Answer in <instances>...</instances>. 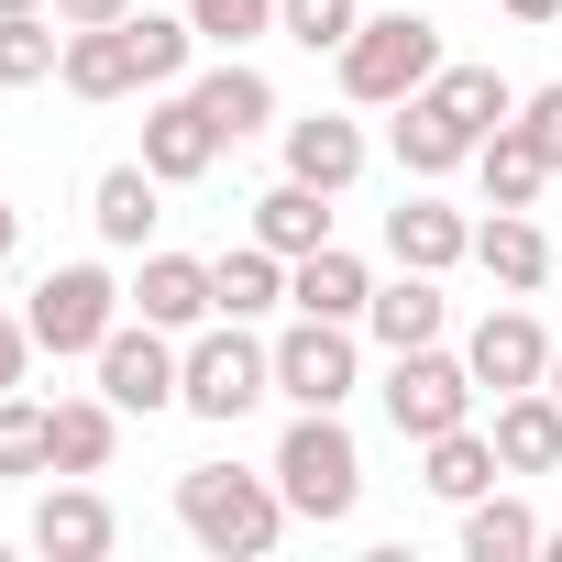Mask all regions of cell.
<instances>
[{
  "instance_id": "30",
  "label": "cell",
  "mask_w": 562,
  "mask_h": 562,
  "mask_svg": "<svg viewBox=\"0 0 562 562\" xmlns=\"http://www.w3.org/2000/svg\"><path fill=\"white\" fill-rule=\"evenodd\" d=\"M463 155H474V144H463V133H452V122L408 89V100H397V166H408V177H452Z\"/></svg>"
},
{
  "instance_id": "11",
  "label": "cell",
  "mask_w": 562,
  "mask_h": 562,
  "mask_svg": "<svg viewBox=\"0 0 562 562\" xmlns=\"http://www.w3.org/2000/svg\"><path fill=\"white\" fill-rule=\"evenodd\" d=\"M133 321H155V331H199V321H221L210 265H199V254H144V276H133Z\"/></svg>"
},
{
  "instance_id": "40",
  "label": "cell",
  "mask_w": 562,
  "mask_h": 562,
  "mask_svg": "<svg viewBox=\"0 0 562 562\" xmlns=\"http://www.w3.org/2000/svg\"><path fill=\"white\" fill-rule=\"evenodd\" d=\"M540 551H551V562H562V529H540Z\"/></svg>"
},
{
  "instance_id": "16",
  "label": "cell",
  "mask_w": 562,
  "mask_h": 562,
  "mask_svg": "<svg viewBox=\"0 0 562 562\" xmlns=\"http://www.w3.org/2000/svg\"><path fill=\"white\" fill-rule=\"evenodd\" d=\"M474 265L496 276L507 299H529L540 276H551V232H540L529 210H496V221H474Z\"/></svg>"
},
{
  "instance_id": "36",
  "label": "cell",
  "mask_w": 562,
  "mask_h": 562,
  "mask_svg": "<svg viewBox=\"0 0 562 562\" xmlns=\"http://www.w3.org/2000/svg\"><path fill=\"white\" fill-rule=\"evenodd\" d=\"M23 364H34V321H0V397L23 386Z\"/></svg>"
},
{
  "instance_id": "35",
  "label": "cell",
  "mask_w": 562,
  "mask_h": 562,
  "mask_svg": "<svg viewBox=\"0 0 562 562\" xmlns=\"http://www.w3.org/2000/svg\"><path fill=\"white\" fill-rule=\"evenodd\" d=\"M518 133H529V144H540V166H551V177H562V78H551V89H529V100H518Z\"/></svg>"
},
{
  "instance_id": "25",
  "label": "cell",
  "mask_w": 562,
  "mask_h": 562,
  "mask_svg": "<svg viewBox=\"0 0 562 562\" xmlns=\"http://www.w3.org/2000/svg\"><path fill=\"white\" fill-rule=\"evenodd\" d=\"M155 188H166L155 166H111V177L89 188V221H100V243H122V254H144V232L166 221V210H155Z\"/></svg>"
},
{
  "instance_id": "41",
  "label": "cell",
  "mask_w": 562,
  "mask_h": 562,
  "mask_svg": "<svg viewBox=\"0 0 562 562\" xmlns=\"http://www.w3.org/2000/svg\"><path fill=\"white\" fill-rule=\"evenodd\" d=\"M0 12H45V0H0Z\"/></svg>"
},
{
  "instance_id": "4",
  "label": "cell",
  "mask_w": 562,
  "mask_h": 562,
  "mask_svg": "<svg viewBox=\"0 0 562 562\" xmlns=\"http://www.w3.org/2000/svg\"><path fill=\"white\" fill-rule=\"evenodd\" d=\"M254 397H276V342H254L243 321H199V342H188V375H177V408L232 430Z\"/></svg>"
},
{
  "instance_id": "28",
  "label": "cell",
  "mask_w": 562,
  "mask_h": 562,
  "mask_svg": "<svg viewBox=\"0 0 562 562\" xmlns=\"http://www.w3.org/2000/svg\"><path fill=\"white\" fill-rule=\"evenodd\" d=\"M529 551H540V518H529L518 496L485 485V496L463 507V562H529Z\"/></svg>"
},
{
  "instance_id": "24",
  "label": "cell",
  "mask_w": 562,
  "mask_h": 562,
  "mask_svg": "<svg viewBox=\"0 0 562 562\" xmlns=\"http://www.w3.org/2000/svg\"><path fill=\"white\" fill-rule=\"evenodd\" d=\"M199 111L221 122V144H243V133H265V122H276V78H265V67H243V56H221V67L199 78Z\"/></svg>"
},
{
  "instance_id": "31",
  "label": "cell",
  "mask_w": 562,
  "mask_h": 562,
  "mask_svg": "<svg viewBox=\"0 0 562 562\" xmlns=\"http://www.w3.org/2000/svg\"><path fill=\"white\" fill-rule=\"evenodd\" d=\"M276 34L310 45V56H342L364 34V0H276Z\"/></svg>"
},
{
  "instance_id": "18",
  "label": "cell",
  "mask_w": 562,
  "mask_h": 562,
  "mask_svg": "<svg viewBox=\"0 0 562 562\" xmlns=\"http://www.w3.org/2000/svg\"><path fill=\"white\" fill-rule=\"evenodd\" d=\"M419 100H430V111H441V122H452L463 144H485L496 122H518V89H507L496 67H441V78H430Z\"/></svg>"
},
{
  "instance_id": "3",
  "label": "cell",
  "mask_w": 562,
  "mask_h": 562,
  "mask_svg": "<svg viewBox=\"0 0 562 562\" xmlns=\"http://www.w3.org/2000/svg\"><path fill=\"white\" fill-rule=\"evenodd\" d=\"M452 56H441V23H419V12H364V34L342 45V100H364V111H397L408 89H430Z\"/></svg>"
},
{
  "instance_id": "21",
  "label": "cell",
  "mask_w": 562,
  "mask_h": 562,
  "mask_svg": "<svg viewBox=\"0 0 562 562\" xmlns=\"http://www.w3.org/2000/svg\"><path fill=\"white\" fill-rule=\"evenodd\" d=\"M496 474H507V463H496V441H485L474 419H463V430H441V441H419V485H430L441 507H474Z\"/></svg>"
},
{
  "instance_id": "14",
  "label": "cell",
  "mask_w": 562,
  "mask_h": 562,
  "mask_svg": "<svg viewBox=\"0 0 562 562\" xmlns=\"http://www.w3.org/2000/svg\"><path fill=\"white\" fill-rule=\"evenodd\" d=\"M496 463L507 474H562V397L551 386H518V397H496Z\"/></svg>"
},
{
  "instance_id": "15",
  "label": "cell",
  "mask_w": 562,
  "mask_h": 562,
  "mask_svg": "<svg viewBox=\"0 0 562 562\" xmlns=\"http://www.w3.org/2000/svg\"><path fill=\"white\" fill-rule=\"evenodd\" d=\"M288 299H299L310 321H364V310H375V276H364L342 243H321V254L288 265Z\"/></svg>"
},
{
  "instance_id": "23",
  "label": "cell",
  "mask_w": 562,
  "mask_h": 562,
  "mask_svg": "<svg viewBox=\"0 0 562 562\" xmlns=\"http://www.w3.org/2000/svg\"><path fill=\"white\" fill-rule=\"evenodd\" d=\"M321 199H331V188H310V177L265 188V199H254V243H276L288 265H299V254H321V243H331V210H321Z\"/></svg>"
},
{
  "instance_id": "10",
  "label": "cell",
  "mask_w": 562,
  "mask_h": 562,
  "mask_svg": "<svg viewBox=\"0 0 562 562\" xmlns=\"http://www.w3.org/2000/svg\"><path fill=\"white\" fill-rule=\"evenodd\" d=\"M144 166H155L166 188H188V177L221 166V122L199 111V89H166V100L144 111Z\"/></svg>"
},
{
  "instance_id": "5",
  "label": "cell",
  "mask_w": 562,
  "mask_h": 562,
  "mask_svg": "<svg viewBox=\"0 0 562 562\" xmlns=\"http://www.w3.org/2000/svg\"><path fill=\"white\" fill-rule=\"evenodd\" d=\"M474 364H452L441 342H408L397 364H386V419H397V441H441V430H463L474 419Z\"/></svg>"
},
{
  "instance_id": "6",
  "label": "cell",
  "mask_w": 562,
  "mask_h": 562,
  "mask_svg": "<svg viewBox=\"0 0 562 562\" xmlns=\"http://www.w3.org/2000/svg\"><path fill=\"white\" fill-rule=\"evenodd\" d=\"M23 321H34V353H100L122 331V288H111L100 265H56Z\"/></svg>"
},
{
  "instance_id": "20",
  "label": "cell",
  "mask_w": 562,
  "mask_h": 562,
  "mask_svg": "<svg viewBox=\"0 0 562 562\" xmlns=\"http://www.w3.org/2000/svg\"><path fill=\"white\" fill-rule=\"evenodd\" d=\"M45 441H56V474H111L122 408H111V397H56V408H45Z\"/></svg>"
},
{
  "instance_id": "32",
  "label": "cell",
  "mask_w": 562,
  "mask_h": 562,
  "mask_svg": "<svg viewBox=\"0 0 562 562\" xmlns=\"http://www.w3.org/2000/svg\"><path fill=\"white\" fill-rule=\"evenodd\" d=\"M188 56H199V23H177V12H133V67H144V89H177Z\"/></svg>"
},
{
  "instance_id": "29",
  "label": "cell",
  "mask_w": 562,
  "mask_h": 562,
  "mask_svg": "<svg viewBox=\"0 0 562 562\" xmlns=\"http://www.w3.org/2000/svg\"><path fill=\"white\" fill-rule=\"evenodd\" d=\"M67 67V34L45 12H0V89H45Z\"/></svg>"
},
{
  "instance_id": "2",
  "label": "cell",
  "mask_w": 562,
  "mask_h": 562,
  "mask_svg": "<svg viewBox=\"0 0 562 562\" xmlns=\"http://www.w3.org/2000/svg\"><path fill=\"white\" fill-rule=\"evenodd\" d=\"M276 485H288V518H321V529H342L364 507V452H353L342 408H299V430L276 441Z\"/></svg>"
},
{
  "instance_id": "7",
  "label": "cell",
  "mask_w": 562,
  "mask_h": 562,
  "mask_svg": "<svg viewBox=\"0 0 562 562\" xmlns=\"http://www.w3.org/2000/svg\"><path fill=\"white\" fill-rule=\"evenodd\" d=\"M89 364H100V397H111L122 419H155V408H177V375H188V353H177L155 321H122V331H111Z\"/></svg>"
},
{
  "instance_id": "33",
  "label": "cell",
  "mask_w": 562,
  "mask_h": 562,
  "mask_svg": "<svg viewBox=\"0 0 562 562\" xmlns=\"http://www.w3.org/2000/svg\"><path fill=\"white\" fill-rule=\"evenodd\" d=\"M0 474H56V441H45L34 397H0Z\"/></svg>"
},
{
  "instance_id": "19",
  "label": "cell",
  "mask_w": 562,
  "mask_h": 562,
  "mask_svg": "<svg viewBox=\"0 0 562 562\" xmlns=\"http://www.w3.org/2000/svg\"><path fill=\"white\" fill-rule=\"evenodd\" d=\"M288 177H310V188H353L364 177V133L342 122V111H310V122H288Z\"/></svg>"
},
{
  "instance_id": "27",
  "label": "cell",
  "mask_w": 562,
  "mask_h": 562,
  "mask_svg": "<svg viewBox=\"0 0 562 562\" xmlns=\"http://www.w3.org/2000/svg\"><path fill=\"white\" fill-rule=\"evenodd\" d=\"M210 288H221V321H265L276 299H288V254H276V243H243V254L210 265Z\"/></svg>"
},
{
  "instance_id": "34",
  "label": "cell",
  "mask_w": 562,
  "mask_h": 562,
  "mask_svg": "<svg viewBox=\"0 0 562 562\" xmlns=\"http://www.w3.org/2000/svg\"><path fill=\"white\" fill-rule=\"evenodd\" d=\"M188 23H199V45H254L276 23V0H188Z\"/></svg>"
},
{
  "instance_id": "1",
  "label": "cell",
  "mask_w": 562,
  "mask_h": 562,
  "mask_svg": "<svg viewBox=\"0 0 562 562\" xmlns=\"http://www.w3.org/2000/svg\"><path fill=\"white\" fill-rule=\"evenodd\" d=\"M177 518H188L199 551L254 562V551H276V529H288V485L276 474H232V463H188L177 474Z\"/></svg>"
},
{
  "instance_id": "8",
  "label": "cell",
  "mask_w": 562,
  "mask_h": 562,
  "mask_svg": "<svg viewBox=\"0 0 562 562\" xmlns=\"http://www.w3.org/2000/svg\"><path fill=\"white\" fill-rule=\"evenodd\" d=\"M276 397H299V408H342L353 397V321H310L276 342Z\"/></svg>"
},
{
  "instance_id": "38",
  "label": "cell",
  "mask_w": 562,
  "mask_h": 562,
  "mask_svg": "<svg viewBox=\"0 0 562 562\" xmlns=\"http://www.w3.org/2000/svg\"><path fill=\"white\" fill-rule=\"evenodd\" d=\"M496 12H507V23H551V12H562V0H496Z\"/></svg>"
},
{
  "instance_id": "12",
  "label": "cell",
  "mask_w": 562,
  "mask_h": 562,
  "mask_svg": "<svg viewBox=\"0 0 562 562\" xmlns=\"http://www.w3.org/2000/svg\"><path fill=\"white\" fill-rule=\"evenodd\" d=\"M386 254H397V265H419V276H441V265H463V254H474V221H463V210H441L430 188H408V199L386 210Z\"/></svg>"
},
{
  "instance_id": "17",
  "label": "cell",
  "mask_w": 562,
  "mask_h": 562,
  "mask_svg": "<svg viewBox=\"0 0 562 562\" xmlns=\"http://www.w3.org/2000/svg\"><path fill=\"white\" fill-rule=\"evenodd\" d=\"M78 100H133L144 89V67H133V23H89V34H67V67H56Z\"/></svg>"
},
{
  "instance_id": "37",
  "label": "cell",
  "mask_w": 562,
  "mask_h": 562,
  "mask_svg": "<svg viewBox=\"0 0 562 562\" xmlns=\"http://www.w3.org/2000/svg\"><path fill=\"white\" fill-rule=\"evenodd\" d=\"M56 23L89 34V23H133V0H56Z\"/></svg>"
},
{
  "instance_id": "39",
  "label": "cell",
  "mask_w": 562,
  "mask_h": 562,
  "mask_svg": "<svg viewBox=\"0 0 562 562\" xmlns=\"http://www.w3.org/2000/svg\"><path fill=\"white\" fill-rule=\"evenodd\" d=\"M12 243H23V210H12V199H0V265H12Z\"/></svg>"
},
{
  "instance_id": "26",
  "label": "cell",
  "mask_w": 562,
  "mask_h": 562,
  "mask_svg": "<svg viewBox=\"0 0 562 562\" xmlns=\"http://www.w3.org/2000/svg\"><path fill=\"white\" fill-rule=\"evenodd\" d=\"M375 342L386 353H408V342H441V276H419V265H397V288H375Z\"/></svg>"
},
{
  "instance_id": "42",
  "label": "cell",
  "mask_w": 562,
  "mask_h": 562,
  "mask_svg": "<svg viewBox=\"0 0 562 562\" xmlns=\"http://www.w3.org/2000/svg\"><path fill=\"white\" fill-rule=\"evenodd\" d=\"M551 397H562V353H551Z\"/></svg>"
},
{
  "instance_id": "9",
  "label": "cell",
  "mask_w": 562,
  "mask_h": 562,
  "mask_svg": "<svg viewBox=\"0 0 562 562\" xmlns=\"http://www.w3.org/2000/svg\"><path fill=\"white\" fill-rule=\"evenodd\" d=\"M463 364H474V386H496V397L551 386V331H540L529 310H485V321H474V342H463Z\"/></svg>"
},
{
  "instance_id": "22",
  "label": "cell",
  "mask_w": 562,
  "mask_h": 562,
  "mask_svg": "<svg viewBox=\"0 0 562 562\" xmlns=\"http://www.w3.org/2000/svg\"><path fill=\"white\" fill-rule=\"evenodd\" d=\"M474 177H485V210H540V188H551V166H540V144L518 122H496L474 144Z\"/></svg>"
},
{
  "instance_id": "13",
  "label": "cell",
  "mask_w": 562,
  "mask_h": 562,
  "mask_svg": "<svg viewBox=\"0 0 562 562\" xmlns=\"http://www.w3.org/2000/svg\"><path fill=\"white\" fill-rule=\"evenodd\" d=\"M111 540H122V518H111L100 485H56V496L34 507V551H45V562H100Z\"/></svg>"
}]
</instances>
